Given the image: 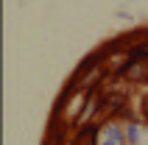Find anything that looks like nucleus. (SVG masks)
Returning a JSON list of instances; mask_svg holds the SVG:
<instances>
[{"instance_id":"nucleus-1","label":"nucleus","mask_w":148,"mask_h":145,"mask_svg":"<svg viewBox=\"0 0 148 145\" xmlns=\"http://www.w3.org/2000/svg\"><path fill=\"white\" fill-rule=\"evenodd\" d=\"M117 142H120V131L112 129V131L106 134V142H103V145H117Z\"/></svg>"},{"instance_id":"nucleus-2","label":"nucleus","mask_w":148,"mask_h":145,"mask_svg":"<svg viewBox=\"0 0 148 145\" xmlns=\"http://www.w3.org/2000/svg\"><path fill=\"white\" fill-rule=\"evenodd\" d=\"M145 112H148V101H145Z\"/></svg>"}]
</instances>
